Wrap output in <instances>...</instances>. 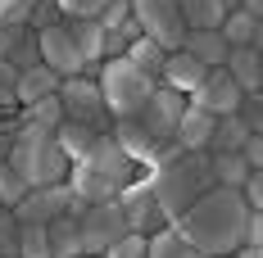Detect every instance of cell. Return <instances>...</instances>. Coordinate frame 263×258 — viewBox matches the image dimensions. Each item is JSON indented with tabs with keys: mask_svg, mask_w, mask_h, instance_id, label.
Listing matches in <instances>:
<instances>
[{
	"mask_svg": "<svg viewBox=\"0 0 263 258\" xmlns=\"http://www.w3.org/2000/svg\"><path fill=\"white\" fill-rule=\"evenodd\" d=\"M245 217H250V208L240 200V190L213 186L186 213L173 217V227H177L182 240L195 245L200 258H218V254H236L240 245H245Z\"/></svg>",
	"mask_w": 263,
	"mask_h": 258,
	"instance_id": "6da1fadb",
	"label": "cell"
},
{
	"mask_svg": "<svg viewBox=\"0 0 263 258\" xmlns=\"http://www.w3.org/2000/svg\"><path fill=\"white\" fill-rule=\"evenodd\" d=\"M136 172L141 168L118 150V141L114 136H100L82 158L68 163V190L78 195L82 204H100V200H114Z\"/></svg>",
	"mask_w": 263,
	"mask_h": 258,
	"instance_id": "7a4b0ae2",
	"label": "cell"
},
{
	"mask_svg": "<svg viewBox=\"0 0 263 258\" xmlns=\"http://www.w3.org/2000/svg\"><path fill=\"white\" fill-rule=\"evenodd\" d=\"M145 181H150V190H155L159 208L168 213V222L186 213V208L195 204L204 190H213V168H209V154H168L163 163L155 168H145Z\"/></svg>",
	"mask_w": 263,
	"mask_h": 258,
	"instance_id": "3957f363",
	"label": "cell"
},
{
	"mask_svg": "<svg viewBox=\"0 0 263 258\" xmlns=\"http://www.w3.org/2000/svg\"><path fill=\"white\" fill-rule=\"evenodd\" d=\"M5 163L23 177V186H54V181H68V158H64V150L54 145V131L32 127V123H18Z\"/></svg>",
	"mask_w": 263,
	"mask_h": 258,
	"instance_id": "277c9868",
	"label": "cell"
},
{
	"mask_svg": "<svg viewBox=\"0 0 263 258\" xmlns=\"http://www.w3.org/2000/svg\"><path fill=\"white\" fill-rule=\"evenodd\" d=\"M96 86H100V95H105L109 118H136L141 104L150 100V91H155L159 82L145 77L141 68H132L127 59H105L100 73H96Z\"/></svg>",
	"mask_w": 263,
	"mask_h": 258,
	"instance_id": "5b68a950",
	"label": "cell"
},
{
	"mask_svg": "<svg viewBox=\"0 0 263 258\" xmlns=\"http://www.w3.org/2000/svg\"><path fill=\"white\" fill-rule=\"evenodd\" d=\"M54 95L64 104V118L68 123H86V127L100 131V136H109L114 118H109V109H105V95H100L96 77H64Z\"/></svg>",
	"mask_w": 263,
	"mask_h": 258,
	"instance_id": "8992f818",
	"label": "cell"
},
{
	"mask_svg": "<svg viewBox=\"0 0 263 258\" xmlns=\"http://www.w3.org/2000/svg\"><path fill=\"white\" fill-rule=\"evenodd\" d=\"M132 18L141 27V36H150L155 46L163 50H177L186 36V23H182V9H177V0H127Z\"/></svg>",
	"mask_w": 263,
	"mask_h": 258,
	"instance_id": "52a82bcc",
	"label": "cell"
},
{
	"mask_svg": "<svg viewBox=\"0 0 263 258\" xmlns=\"http://www.w3.org/2000/svg\"><path fill=\"white\" fill-rule=\"evenodd\" d=\"M114 200H118V213H123L127 231L155 235L159 227H168V213L159 208V200H155V190H150V181H145V172H136V177H132Z\"/></svg>",
	"mask_w": 263,
	"mask_h": 258,
	"instance_id": "ba28073f",
	"label": "cell"
},
{
	"mask_svg": "<svg viewBox=\"0 0 263 258\" xmlns=\"http://www.w3.org/2000/svg\"><path fill=\"white\" fill-rule=\"evenodd\" d=\"M78 235H82V254H105L118 235H127V222L118 213V200H100V204H82L78 213Z\"/></svg>",
	"mask_w": 263,
	"mask_h": 258,
	"instance_id": "9c48e42d",
	"label": "cell"
},
{
	"mask_svg": "<svg viewBox=\"0 0 263 258\" xmlns=\"http://www.w3.org/2000/svg\"><path fill=\"white\" fill-rule=\"evenodd\" d=\"M59 213H82V200L68 190V181H54V186H27L23 200L14 204L18 222H54Z\"/></svg>",
	"mask_w": 263,
	"mask_h": 258,
	"instance_id": "30bf717a",
	"label": "cell"
},
{
	"mask_svg": "<svg viewBox=\"0 0 263 258\" xmlns=\"http://www.w3.org/2000/svg\"><path fill=\"white\" fill-rule=\"evenodd\" d=\"M182 109H186V95L168 91V86H155V91H150V100L141 104L136 123L150 131L155 141H173V136H177V118H182Z\"/></svg>",
	"mask_w": 263,
	"mask_h": 258,
	"instance_id": "8fae6325",
	"label": "cell"
},
{
	"mask_svg": "<svg viewBox=\"0 0 263 258\" xmlns=\"http://www.w3.org/2000/svg\"><path fill=\"white\" fill-rule=\"evenodd\" d=\"M240 95H245V91L232 82V73H227V68H209V73H204V82L186 95V104L204 109V113H213V118H227V113H236Z\"/></svg>",
	"mask_w": 263,
	"mask_h": 258,
	"instance_id": "7c38bea8",
	"label": "cell"
},
{
	"mask_svg": "<svg viewBox=\"0 0 263 258\" xmlns=\"http://www.w3.org/2000/svg\"><path fill=\"white\" fill-rule=\"evenodd\" d=\"M36 46H41V64L59 73V77H82V54L68 36V23H54L46 32H36Z\"/></svg>",
	"mask_w": 263,
	"mask_h": 258,
	"instance_id": "4fadbf2b",
	"label": "cell"
},
{
	"mask_svg": "<svg viewBox=\"0 0 263 258\" xmlns=\"http://www.w3.org/2000/svg\"><path fill=\"white\" fill-rule=\"evenodd\" d=\"M68 23V36H73V46L82 54V77H96L100 73V64H105V32L96 18H64Z\"/></svg>",
	"mask_w": 263,
	"mask_h": 258,
	"instance_id": "5bb4252c",
	"label": "cell"
},
{
	"mask_svg": "<svg viewBox=\"0 0 263 258\" xmlns=\"http://www.w3.org/2000/svg\"><path fill=\"white\" fill-rule=\"evenodd\" d=\"M204 64L200 59H191L186 50H168L163 54V68H159V86H168V91H177V95H191L200 82H204Z\"/></svg>",
	"mask_w": 263,
	"mask_h": 258,
	"instance_id": "9a60e30c",
	"label": "cell"
},
{
	"mask_svg": "<svg viewBox=\"0 0 263 258\" xmlns=\"http://www.w3.org/2000/svg\"><path fill=\"white\" fill-rule=\"evenodd\" d=\"M213 113H204V109H195V104H186L182 118H177V150H186V154H209V141H213Z\"/></svg>",
	"mask_w": 263,
	"mask_h": 258,
	"instance_id": "2e32d148",
	"label": "cell"
},
{
	"mask_svg": "<svg viewBox=\"0 0 263 258\" xmlns=\"http://www.w3.org/2000/svg\"><path fill=\"white\" fill-rule=\"evenodd\" d=\"M0 59L5 64H14L18 73L32 68V64H41V46H36V32L27 23H9L0 27Z\"/></svg>",
	"mask_w": 263,
	"mask_h": 258,
	"instance_id": "e0dca14e",
	"label": "cell"
},
{
	"mask_svg": "<svg viewBox=\"0 0 263 258\" xmlns=\"http://www.w3.org/2000/svg\"><path fill=\"white\" fill-rule=\"evenodd\" d=\"M222 68L232 73L240 91H263V46H232Z\"/></svg>",
	"mask_w": 263,
	"mask_h": 258,
	"instance_id": "ac0fdd59",
	"label": "cell"
},
{
	"mask_svg": "<svg viewBox=\"0 0 263 258\" xmlns=\"http://www.w3.org/2000/svg\"><path fill=\"white\" fill-rule=\"evenodd\" d=\"M177 50H186L191 59H200L204 68H222V59H227L232 46L222 41V32H218V27H204V32H186Z\"/></svg>",
	"mask_w": 263,
	"mask_h": 258,
	"instance_id": "d6986e66",
	"label": "cell"
},
{
	"mask_svg": "<svg viewBox=\"0 0 263 258\" xmlns=\"http://www.w3.org/2000/svg\"><path fill=\"white\" fill-rule=\"evenodd\" d=\"M236 0H177V9H182V23L186 32H204V27H222L227 18V9H232Z\"/></svg>",
	"mask_w": 263,
	"mask_h": 258,
	"instance_id": "ffe728a7",
	"label": "cell"
},
{
	"mask_svg": "<svg viewBox=\"0 0 263 258\" xmlns=\"http://www.w3.org/2000/svg\"><path fill=\"white\" fill-rule=\"evenodd\" d=\"M59 73H50L46 64H32V68H23L18 73V86H14V100L18 104H32V100H41V95H54L59 91Z\"/></svg>",
	"mask_w": 263,
	"mask_h": 258,
	"instance_id": "44dd1931",
	"label": "cell"
},
{
	"mask_svg": "<svg viewBox=\"0 0 263 258\" xmlns=\"http://www.w3.org/2000/svg\"><path fill=\"white\" fill-rule=\"evenodd\" d=\"M222 41L227 46H263V18H250L245 9H227V18H222Z\"/></svg>",
	"mask_w": 263,
	"mask_h": 258,
	"instance_id": "7402d4cb",
	"label": "cell"
},
{
	"mask_svg": "<svg viewBox=\"0 0 263 258\" xmlns=\"http://www.w3.org/2000/svg\"><path fill=\"white\" fill-rule=\"evenodd\" d=\"M46 235H50V258H78L82 254L78 213H59L54 222H46Z\"/></svg>",
	"mask_w": 263,
	"mask_h": 258,
	"instance_id": "603a6c76",
	"label": "cell"
},
{
	"mask_svg": "<svg viewBox=\"0 0 263 258\" xmlns=\"http://www.w3.org/2000/svg\"><path fill=\"white\" fill-rule=\"evenodd\" d=\"M96 141H100V131L86 127V123H68V118H64V123L54 127V145L64 150V158H68V163H73V158H82Z\"/></svg>",
	"mask_w": 263,
	"mask_h": 258,
	"instance_id": "cb8c5ba5",
	"label": "cell"
},
{
	"mask_svg": "<svg viewBox=\"0 0 263 258\" xmlns=\"http://www.w3.org/2000/svg\"><path fill=\"white\" fill-rule=\"evenodd\" d=\"M145 258H200L195 254V245L177 235V227L168 222V227H159L155 235H145Z\"/></svg>",
	"mask_w": 263,
	"mask_h": 258,
	"instance_id": "d4e9b609",
	"label": "cell"
},
{
	"mask_svg": "<svg viewBox=\"0 0 263 258\" xmlns=\"http://www.w3.org/2000/svg\"><path fill=\"white\" fill-rule=\"evenodd\" d=\"M245 136H254V131H245V123H240L236 113L218 118V123H213V141H209V154H240Z\"/></svg>",
	"mask_w": 263,
	"mask_h": 258,
	"instance_id": "484cf974",
	"label": "cell"
},
{
	"mask_svg": "<svg viewBox=\"0 0 263 258\" xmlns=\"http://www.w3.org/2000/svg\"><path fill=\"white\" fill-rule=\"evenodd\" d=\"M18 123H32V127L54 131L59 123H64V104H59V95H41V100H32V104H18Z\"/></svg>",
	"mask_w": 263,
	"mask_h": 258,
	"instance_id": "4316f807",
	"label": "cell"
},
{
	"mask_svg": "<svg viewBox=\"0 0 263 258\" xmlns=\"http://www.w3.org/2000/svg\"><path fill=\"white\" fill-rule=\"evenodd\" d=\"M163 46H155V41H150V36H136V41H132L127 50H123V59H127L132 68H141V73H145V77H155L159 82V68H163Z\"/></svg>",
	"mask_w": 263,
	"mask_h": 258,
	"instance_id": "83f0119b",
	"label": "cell"
},
{
	"mask_svg": "<svg viewBox=\"0 0 263 258\" xmlns=\"http://www.w3.org/2000/svg\"><path fill=\"white\" fill-rule=\"evenodd\" d=\"M213 168V186H227V190H240V181L250 177V163L240 154H209Z\"/></svg>",
	"mask_w": 263,
	"mask_h": 258,
	"instance_id": "f1b7e54d",
	"label": "cell"
},
{
	"mask_svg": "<svg viewBox=\"0 0 263 258\" xmlns=\"http://www.w3.org/2000/svg\"><path fill=\"white\" fill-rule=\"evenodd\" d=\"M18 258H50V235L41 222H18Z\"/></svg>",
	"mask_w": 263,
	"mask_h": 258,
	"instance_id": "f546056e",
	"label": "cell"
},
{
	"mask_svg": "<svg viewBox=\"0 0 263 258\" xmlns=\"http://www.w3.org/2000/svg\"><path fill=\"white\" fill-rule=\"evenodd\" d=\"M236 118L245 123V131H263V95L259 91H245V95H240Z\"/></svg>",
	"mask_w": 263,
	"mask_h": 258,
	"instance_id": "4dcf8cb0",
	"label": "cell"
},
{
	"mask_svg": "<svg viewBox=\"0 0 263 258\" xmlns=\"http://www.w3.org/2000/svg\"><path fill=\"white\" fill-rule=\"evenodd\" d=\"M23 190H27L23 177H18V172H14V168L0 158V204H5V208H14L18 200H23Z\"/></svg>",
	"mask_w": 263,
	"mask_h": 258,
	"instance_id": "1f68e13d",
	"label": "cell"
},
{
	"mask_svg": "<svg viewBox=\"0 0 263 258\" xmlns=\"http://www.w3.org/2000/svg\"><path fill=\"white\" fill-rule=\"evenodd\" d=\"M0 258H18V217H14V208H0Z\"/></svg>",
	"mask_w": 263,
	"mask_h": 258,
	"instance_id": "d6a6232c",
	"label": "cell"
},
{
	"mask_svg": "<svg viewBox=\"0 0 263 258\" xmlns=\"http://www.w3.org/2000/svg\"><path fill=\"white\" fill-rule=\"evenodd\" d=\"M100 258H145V235H136V231L118 235V240H114Z\"/></svg>",
	"mask_w": 263,
	"mask_h": 258,
	"instance_id": "836d02e7",
	"label": "cell"
},
{
	"mask_svg": "<svg viewBox=\"0 0 263 258\" xmlns=\"http://www.w3.org/2000/svg\"><path fill=\"white\" fill-rule=\"evenodd\" d=\"M59 5V14L64 18H96L105 5H114V0H54Z\"/></svg>",
	"mask_w": 263,
	"mask_h": 258,
	"instance_id": "e575fe53",
	"label": "cell"
},
{
	"mask_svg": "<svg viewBox=\"0 0 263 258\" xmlns=\"http://www.w3.org/2000/svg\"><path fill=\"white\" fill-rule=\"evenodd\" d=\"M64 23V14H59V5L54 0H36V9H32V18H27V27L32 32H46V27Z\"/></svg>",
	"mask_w": 263,
	"mask_h": 258,
	"instance_id": "d590c367",
	"label": "cell"
},
{
	"mask_svg": "<svg viewBox=\"0 0 263 258\" xmlns=\"http://www.w3.org/2000/svg\"><path fill=\"white\" fill-rule=\"evenodd\" d=\"M32 9H36V0H0V27L27 23V18H32Z\"/></svg>",
	"mask_w": 263,
	"mask_h": 258,
	"instance_id": "8d00e7d4",
	"label": "cell"
},
{
	"mask_svg": "<svg viewBox=\"0 0 263 258\" xmlns=\"http://www.w3.org/2000/svg\"><path fill=\"white\" fill-rule=\"evenodd\" d=\"M14 86H18V68L0 59V109H18V100H14Z\"/></svg>",
	"mask_w": 263,
	"mask_h": 258,
	"instance_id": "74e56055",
	"label": "cell"
},
{
	"mask_svg": "<svg viewBox=\"0 0 263 258\" xmlns=\"http://www.w3.org/2000/svg\"><path fill=\"white\" fill-rule=\"evenodd\" d=\"M240 200H245V208H263V168H254L240 181Z\"/></svg>",
	"mask_w": 263,
	"mask_h": 258,
	"instance_id": "f35d334b",
	"label": "cell"
},
{
	"mask_svg": "<svg viewBox=\"0 0 263 258\" xmlns=\"http://www.w3.org/2000/svg\"><path fill=\"white\" fill-rule=\"evenodd\" d=\"M127 18H132L127 0H114V5H105V9L96 14V23H100V32H109V27H118V23H127Z\"/></svg>",
	"mask_w": 263,
	"mask_h": 258,
	"instance_id": "ab89813d",
	"label": "cell"
},
{
	"mask_svg": "<svg viewBox=\"0 0 263 258\" xmlns=\"http://www.w3.org/2000/svg\"><path fill=\"white\" fill-rule=\"evenodd\" d=\"M240 158L250 163V172H254V168H263V131L245 136V145H240Z\"/></svg>",
	"mask_w": 263,
	"mask_h": 258,
	"instance_id": "60d3db41",
	"label": "cell"
},
{
	"mask_svg": "<svg viewBox=\"0 0 263 258\" xmlns=\"http://www.w3.org/2000/svg\"><path fill=\"white\" fill-rule=\"evenodd\" d=\"M245 245L263 249V208H250V217H245Z\"/></svg>",
	"mask_w": 263,
	"mask_h": 258,
	"instance_id": "b9f144b4",
	"label": "cell"
},
{
	"mask_svg": "<svg viewBox=\"0 0 263 258\" xmlns=\"http://www.w3.org/2000/svg\"><path fill=\"white\" fill-rule=\"evenodd\" d=\"M236 9H245L250 18H263V0H236Z\"/></svg>",
	"mask_w": 263,
	"mask_h": 258,
	"instance_id": "7bdbcfd3",
	"label": "cell"
},
{
	"mask_svg": "<svg viewBox=\"0 0 263 258\" xmlns=\"http://www.w3.org/2000/svg\"><path fill=\"white\" fill-rule=\"evenodd\" d=\"M232 258H263V249H259V245H240Z\"/></svg>",
	"mask_w": 263,
	"mask_h": 258,
	"instance_id": "ee69618b",
	"label": "cell"
},
{
	"mask_svg": "<svg viewBox=\"0 0 263 258\" xmlns=\"http://www.w3.org/2000/svg\"><path fill=\"white\" fill-rule=\"evenodd\" d=\"M78 258H96V254H78Z\"/></svg>",
	"mask_w": 263,
	"mask_h": 258,
	"instance_id": "f6af8a7d",
	"label": "cell"
},
{
	"mask_svg": "<svg viewBox=\"0 0 263 258\" xmlns=\"http://www.w3.org/2000/svg\"><path fill=\"white\" fill-rule=\"evenodd\" d=\"M218 258H232V254H218Z\"/></svg>",
	"mask_w": 263,
	"mask_h": 258,
	"instance_id": "bcb514c9",
	"label": "cell"
},
{
	"mask_svg": "<svg viewBox=\"0 0 263 258\" xmlns=\"http://www.w3.org/2000/svg\"><path fill=\"white\" fill-rule=\"evenodd\" d=\"M0 208H5V204H0Z\"/></svg>",
	"mask_w": 263,
	"mask_h": 258,
	"instance_id": "7dc6e473",
	"label": "cell"
}]
</instances>
